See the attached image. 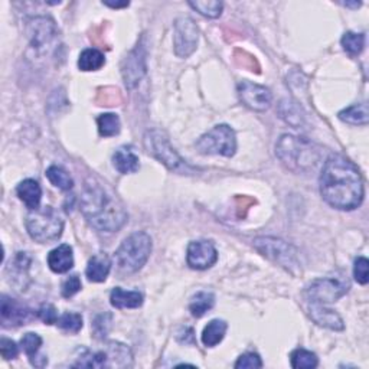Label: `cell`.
<instances>
[{
	"label": "cell",
	"mask_w": 369,
	"mask_h": 369,
	"mask_svg": "<svg viewBox=\"0 0 369 369\" xmlns=\"http://www.w3.org/2000/svg\"><path fill=\"white\" fill-rule=\"evenodd\" d=\"M320 195L332 208H358L364 201V181L358 168L340 155L327 157L320 173Z\"/></svg>",
	"instance_id": "obj_1"
},
{
	"label": "cell",
	"mask_w": 369,
	"mask_h": 369,
	"mask_svg": "<svg viewBox=\"0 0 369 369\" xmlns=\"http://www.w3.org/2000/svg\"><path fill=\"white\" fill-rule=\"evenodd\" d=\"M81 212L95 229L116 232L127 222L123 203L95 181H87L81 195Z\"/></svg>",
	"instance_id": "obj_2"
},
{
	"label": "cell",
	"mask_w": 369,
	"mask_h": 369,
	"mask_svg": "<svg viewBox=\"0 0 369 369\" xmlns=\"http://www.w3.org/2000/svg\"><path fill=\"white\" fill-rule=\"evenodd\" d=\"M276 155L283 165L294 173H310L322 162L319 146L305 138L283 134L276 144Z\"/></svg>",
	"instance_id": "obj_3"
},
{
	"label": "cell",
	"mask_w": 369,
	"mask_h": 369,
	"mask_svg": "<svg viewBox=\"0 0 369 369\" xmlns=\"http://www.w3.org/2000/svg\"><path fill=\"white\" fill-rule=\"evenodd\" d=\"M133 355L129 346L120 342H107L103 349H84L73 365L75 368H130Z\"/></svg>",
	"instance_id": "obj_4"
},
{
	"label": "cell",
	"mask_w": 369,
	"mask_h": 369,
	"mask_svg": "<svg viewBox=\"0 0 369 369\" xmlns=\"http://www.w3.org/2000/svg\"><path fill=\"white\" fill-rule=\"evenodd\" d=\"M26 231L39 244L57 241L64 231V220L52 207H39L26 215Z\"/></svg>",
	"instance_id": "obj_5"
},
{
	"label": "cell",
	"mask_w": 369,
	"mask_h": 369,
	"mask_svg": "<svg viewBox=\"0 0 369 369\" xmlns=\"http://www.w3.org/2000/svg\"><path fill=\"white\" fill-rule=\"evenodd\" d=\"M152 238L143 231H138L121 242L116 251V262L121 271H139L152 254Z\"/></svg>",
	"instance_id": "obj_6"
},
{
	"label": "cell",
	"mask_w": 369,
	"mask_h": 369,
	"mask_svg": "<svg viewBox=\"0 0 369 369\" xmlns=\"http://www.w3.org/2000/svg\"><path fill=\"white\" fill-rule=\"evenodd\" d=\"M143 143L146 152L150 156L157 159L160 163H163L169 170L181 172L188 168V163L173 149L165 131H162L159 129L147 130L144 134Z\"/></svg>",
	"instance_id": "obj_7"
},
{
	"label": "cell",
	"mask_w": 369,
	"mask_h": 369,
	"mask_svg": "<svg viewBox=\"0 0 369 369\" xmlns=\"http://www.w3.org/2000/svg\"><path fill=\"white\" fill-rule=\"evenodd\" d=\"M196 149L202 155H220L232 157L237 152L236 133L227 125H218L208 133L201 136Z\"/></svg>",
	"instance_id": "obj_8"
},
{
	"label": "cell",
	"mask_w": 369,
	"mask_h": 369,
	"mask_svg": "<svg viewBox=\"0 0 369 369\" xmlns=\"http://www.w3.org/2000/svg\"><path fill=\"white\" fill-rule=\"evenodd\" d=\"M349 290V283L342 279L326 277L314 280L306 290V297L309 303L327 305L333 303L342 296H345Z\"/></svg>",
	"instance_id": "obj_9"
},
{
	"label": "cell",
	"mask_w": 369,
	"mask_h": 369,
	"mask_svg": "<svg viewBox=\"0 0 369 369\" xmlns=\"http://www.w3.org/2000/svg\"><path fill=\"white\" fill-rule=\"evenodd\" d=\"M199 40V29L195 22L189 18H179L175 22L173 47L179 58H188L196 49Z\"/></svg>",
	"instance_id": "obj_10"
},
{
	"label": "cell",
	"mask_w": 369,
	"mask_h": 369,
	"mask_svg": "<svg viewBox=\"0 0 369 369\" xmlns=\"http://www.w3.org/2000/svg\"><path fill=\"white\" fill-rule=\"evenodd\" d=\"M254 245L263 255L272 259V262L279 263L280 266H284L287 268L297 266V257L294 249L283 240L271 237H259L255 238Z\"/></svg>",
	"instance_id": "obj_11"
},
{
	"label": "cell",
	"mask_w": 369,
	"mask_h": 369,
	"mask_svg": "<svg viewBox=\"0 0 369 369\" xmlns=\"http://www.w3.org/2000/svg\"><path fill=\"white\" fill-rule=\"evenodd\" d=\"M26 32H28L31 47L40 53L49 49L53 39L58 35L55 22L48 16H36L29 19L28 25H26Z\"/></svg>",
	"instance_id": "obj_12"
},
{
	"label": "cell",
	"mask_w": 369,
	"mask_h": 369,
	"mask_svg": "<svg viewBox=\"0 0 369 369\" xmlns=\"http://www.w3.org/2000/svg\"><path fill=\"white\" fill-rule=\"evenodd\" d=\"M147 70L146 65V49L140 44L136 47L121 64V75L129 90L139 86Z\"/></svg>",
	"instance_id": "obj_13"
},
{
	"label": "cell",
	"mask_w": 369,
	"mask_h": 369,
	"mask_svg": "<svg viewBox=\"0 0 369 369\" xmlns=\"http://www.w3.org/2000/svg\"><path fill=\"white\" fill-rule=\"evenodd\" d=\"M186 262L190 268L207 270L218 262V251L211 241H192L188 245Z\"/></svg>",
	"instance_id": "obj_14"
},
{
	"label": "cell",
	"mask_w": 369,
	"mask_h": 369,
	"mask_svg": "<svg viewBox=\"0 0 369 369\" xmlns=\"http://www.w3.org/2000/svg\"><path fill=\"white\" fill-rule=\"evenodd\" d=\"M238 94L242 104L254 112H266L271 105V91L263 86L250 83V81H242L238 84Z\"/></svg>",
	"instance_id": "obj_15"
},
{
	"label": "cell",
	"mask_w": 369,
	"mask_h": 369,
	"mask_svg": "<svg viewBox=\"0 0 369 369\" xmlns=\"http://www.w3.org/2000/svg\"><path fill=\"white\" fill-rule=\"evenodd\" d=\"M0 314H2L3 326H22L34 319V313L28 306L8 296H2Z\"/></svg>",
	"instance_id": "obj_16"
},
{
	"label": "cell",
	"mask_w": 369,
	"mask_h": 369,
	"mask_svg": "<svg viewBox=\"0 0 369 369\" xmlns=\"http://www.w3.org/2000/svg\"><path fill=\"white\" fill-rule=\"evenodd\" d=\"M31 263L32 259L28 253H18L8 267L9 280L12 284H15L19 290H25L26 285H28V283L25 280L29 279Z\"/></svg>",
	"instance_id": "obj_17"
},
{
	"label": "cell",
	"mask_w": 369,
	"mask_h": 369,
	"mask_svg": "<svg viewBox=\"0 0 369 369\" xmlns=\"http://www.w3.org/2000/svg\"><path fill=\"white\" fill-rule=\"evenodd\" d=\"M309 314H310V318L319 326L327 327V329H332V331H344L345 329V325H344V320H342V318L335 310L327 309L326 305L310 303L309 305Z\"/></svg>",
	"instance_id": "obj_18"
},
{
	"label": "cell",
	"mask_w": 369,
	"mask_h": 369,
	"mask_svg": "<svg viewBox=\"0 0 369 369\" xmlns=\"http://www.w3.org/2000/svg\"><path fill=\"white\" fill-rule=\"evenodd\" d=\"M48 266L57 275H64V272L70 271L74 267V254L71 245L61 244L57 249H53L48 254Z\"/></svg>",
	"instance_id": "obj_19"
},
{
	"label": "cell",
	"mask_w": 369,
	"mask_h": 369,
	"mask_svg": "<svg viewBox=\"0 0 369 369\" xmlns=\"http://www.w3.org/2000/svg\"><path fill=\"white\" fill-rule=\"evenodd\" d=\"M112 258L108 257L105 253H99L90 258V262L87 264L86 275L90 281L92 283H103L110 275L112 270Z\"/></svg>",
	"instance_id": "obj_20"
},
{
	"label": "cell",
	"mask_w": 369,
	"mask_h": 369,
	"mask_svg": "<svg viewBox=\"0 0 369 369\" xmlns=\"http://www.w3.org/2000/svg\"><path fill=\"white\" fill-rule=\"evenodd\" d=\"M113 165L121 175L136 173L140 169L138 155L130 146H121L113 155Z\"/></svg>",
	"instance_id": "obj_21"
},
{
	"label": "cell",
	"mask_w": 369,
	"mask_h": 369,
	"mask_svg": "<svg viewBox=\"0 0 369 369\" xmlns=\"http://www.w3.org/2000/svg\"><path fill=\"white\" fill-rule=\"evenodd\" d=\"M16 194L19 199L29 208V211L39 208L40 198H42V189L35 179H25L22 181L18 188Z\"/></svg>",
	"instance_id": "obj_22"
},
{
	"label": "cell",
	"mask_w": 369,
	"mask_h": 369,
	"mask_svg": "<svg viewBox=\"0 0 369 369\" xmlns=\"http://www.w3.org/2000/svg\"><path fill=\"white\" fill-rule=\"evenodd\" d=\"M110 303L116 309H138L143 305V294L116 287L110 294Z\"/></svg>",
	"instance_id": "obj_23"
},
{
	"label": "cell",
	"mask_w": 369,
	"mask_h": 369,
	"mask_svg": "<svg viewBox=\"0 0 369 369\" xmlns=\"http://www.w3.org/2000/svg\"><path fill=\"white\" fill-rule=\"evenodd\" d=\"M21 345H22L25 353L28 355V358L34 366L42 368L48 364V358L39 357L38 355L40 346H42V338H40L39 335L32 333V332L23 335V338L21 340Z\"/></svg>",
	"instance_id": "obj_24"
},
{
	"label": "cell",
	"mask_w": 369,
	"mask_h": 369,
	"mask_svg": "<svg viewBox=\"0 0 369 369\" xmlns=\"http://www.w3.org/2000/svg\"><path fill=\"white\" fill-rule=\"evenodd\" d=\"M228 329V325L224 320L215 319L211 320L202 332V344L207 348H214L218 344H221L222 339L225 338Z\"/></svg>",
	"instance_id": "obj_25"
},
{
	"label": "cell",
	"mask_w": 369,
	"mask_h": 369,
	"mask_svg": "<svg viewBox=\"0 0 369 369\" xmlns=\"http://www.w3.org/2000/svg\"><path fill=\"white\" fill-rule=\"evenodd\" d=\"M105 64L104 53L95 48H87L78 58V68L81 71H99Z\"/></svg>",
	"instance_id": "obj_26"
},
{
	"label": "cell",
	"mask_w": 369,
	"mask_h": 369,
	"mask_svg": "<svg viewBox=\"0 0 369 369\" xmlns=\"http://www.w3.org/2000/svg\"><path fill=\"white\" fill-rule=\"evenodd\" d=\"M338 116L342 121L348 123V125L366 126L368 125V105L366 103L351 105L345 108V110H342Z\"/></svg>",
	"instance_id": "obj_27"
},
{
	"label": "cell",
	"mask_w": 369,
	"mask_h": 369,
	"mask_svg": "<svg viewBox=\"0 0 369 369\" xmlns=\"http://www.w3.org/2000/svg\"><path fill=\"white\" fill-rule=\"evenodd\" d=\"M279 114L287 123V125H290V126H293L296 129H298L300 126H303L305 114L302 113V108H300L296 103H293L290 100H283L280 103Z\"/></svg>",
	"instance_id": "obj_28"
},
{
	"label": "cell",
	"mask_w": 369,
	"mask_h": 369,
	"mask_svg": "<svg viewBox=\"0 0 369 369\" xmlns=\"http://www.w3.org/2000/svg\"><path fill=\"white\" fill-rule=\"evenodd\" d=\"M215 305V296L208 292H199L192 297L189 305V310L195 318H202L205 313L209 311Z\"/></svg>",
	"instance_id": "obj_29"
},
{
	"label": "cell",
	"mask_w": 369,
	"mask_h": 369,
	"mask_svg": "<svg viewBox=\"0 0 369 369\" xmlns=\"http://www.w3.org/2000/svg\"><path fill=\"white\" fill-rule=\"evenodd\" d=\"M97 125H99V131L100 136L103 138H113V136H117L121 129V123L117 114L113 113H105L101 114L97 118Z\"/></svg>",
	"instance_id": "obj_30"
},
{
	"label": "cell",
	"mask_w": 369,
	"mask_h": 369,
	"mask_svg": "<svg viewBox=\"0 0 369 369\" xmlns=\"http://www.w3.org/2000/svg\"><path fill=\"white\" fill-rule=\"evenodd\" d=\"M47 177L53 186L60 188L61 190H71L74 186V181H73V177L70 176V173L60 166L48 168Z\"/></svg>",
	"instance_id": "obj_31"
},
{
	"label": "cell",
	"mask_w": 369,
	"mask_h": 369,
	"mask_svg": "<svg viewBox=\"0 0 369 369\" xmlns=\"http://www.w3.org/2000/svg\"><path fill=\"white\" fill-rule=\"evenodd\" d=\"M290 361H292V366L294 369H313V368H316L319 364V359H318L316 355L310 351L303 349V348L296 349L290 355Z\"/></svg>",
	"instance_id": "obj_32"
},
{
	"label": "cell",
	"mask_w": 369,
	"mask_h": 369,
	"mask_svg": "<svg viewBox=\"0 0 369 369\" xmlns=\"http://www.w3.org/2000/svg\"><path fill=\"white\" fill-rule=\"evenodd\" d=\"M340 42L349 55H359L365 47V35L357 32H346L342 36Z\"/></svg>",
	"instance_id": "obj_33"
},
{
	"label": "cell",
	"mask_w": 369,
	"mask_h": 369,
	"mask_svg": "<svg viewBox=\"0 0 369 369\" xmlns=\"http://www.w3.org/2000/svg\"><path fill=\"white\" fill-rule=\"evenodd\" d=\"M189 6L195 9L202 16L215 19L221 16L224 5L222 2H215V0H208V2H189Z\"/></svg>",
	"instance_id": "obj_34"
},
{
	"label": "cell",
	"mask_w": 369,
	"mask_h": 369,
	"mask_svg": "<svg viewBox=\"0 0 369 369\" xmlns=\"http://www.w3.org/2000/svg\"><path fill=\"white\" fill-rule=\"evenodd\" d=\"M57 325L64 332L78 333L81 329H83V316H81L79 313L68 311V313H64L58 319Z\"/></svg>",
	"instance_id": "obj_35"
},
{
	"label": "cell",
	"mask_w": 369,
	"mask_h": 369,
	"mask_svg": "<svg viewBox=\"0 0 369 369\" xmlns=\"http://www.w3.org/2000/svg\"><path fill=\"white\" fill-rule=\"evenodd\" d=\"M353 277L359 284H366L369 281V262L365 257H358L355 259Z\"/></svg>",
	"instance_id": "obj_36"
},
{
	"label": "cell",
	"mask_w": 369,
	"mask_h": 369,
	"mask_svg": "<svg viewBox=\"0 0 369 369\" xmlns=\"http://www.w3.org/2000/svg\"><path fill=\"white\" fill-rule=\"evenodd\" d=\"M263 366V361L262 358L258 357L257 353L254 352H247V353H244L241 355V357L238 358V361L236 362V368L237 369H245V368H249V369H253V368H262Z\"/></svg>",
	"instance_id": "obj_37"
},
{
	"label": "cell",
	"mask_w": 369,
	"mask_h": 369,
	"mask_svg": "<svg viewBox=\"0 0 369 369\" xmlns=\"http://www.w3.org/2000/svg\"><path fill=\"white\" fill-rule=\"evenodd\" d=\"M38 318L42 320L45 325H53V323H57L60 319L57 307L53 305H49V303H45L38 309Z\"/></svg>",
	"instance_id": "obj_38"
},
{
	"label": "cell",
	"mask_w": 369,
	"mask_h": 369,
	"mask_svg": "<svg viewBox=\"0 0 369 369\" xmlns=\"http://www.w3.org/2000/svg\"><path fill=\"white\" fill-rule=\"evenodd\" d=\"M81 287H83V284H81L79 277L77 275H73L62 283L61 293H62V296L65 298H70V297L75 296L81 290Z\"/></svg>",
	"instance_id": "obj_39"
},
{
	"label": "cell",
	"mask_w": 369,
	"mask_h": 369,
	"mask_svg": "<svg viewBox=\"0 0 369 369\" xmlns=\"http://www.w3.org/2000/svg\"><path fill=\"white\" fill-rule=\"evenodd\" d=\"M112 327V314L104 313L94 320V332L97 338H104Z\"/></svg>",
	"instance_id": "obj_40"
},
{
	"label": "cell",
	"mask_w": 369,
	"mask_h": 369,
	"mask_svg": "<svg viewBox=\"0 0 369 369\" xmlns=\"http://www.w3.org/2000/svg\"><path fill=\"white\" fill-rule=\"evenodd\" d=\"M0 353H2V357L6 361L15 359L19 355V348L12 339L2 338V339H0Z\"/></svg>",
	"instance_id": "obj_41"
},
{
	"label": "cell",
	"mask_w": 369,
	"mask_h": 369,
	"mask_svg": "<svg viewBox=\"0 0 369 369\" xmlns=\"http://www.w3.org/2000/svg\"><path fill=\"white\" fill-rule=\"evenodd\" d=\"M105 6H110L113 9H118V8H127L129 2H123V3H112V2H104Z\"/></svg>",
	"instance_id": "obj_42"
},
{
	"label": "cell",
	"mask_w": 369,
	"mask_h": 369,
	"mask_svg": "<svg viewBox=\"0 0 369 369\" xmlns=\"http://www.w3.org/2000/svg\"><path fill=\"white\" fill-rule=\"evenodd\" d=\"M345 6H351V8H359L361 3H344Z\"/></svg>",
	"instance_id": "obj_43"
}]
</instances>
